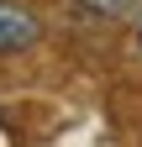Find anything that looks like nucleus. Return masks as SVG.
Returning a JSON list of instances; mask_svg holds the SVG:
<instances>
[{"label":"nucleus","instance_id":"3","mask_svg":"<svg viewBox=\"0 0 142 147\" xmlns=\"http://www.w3.org/2000/svg\"><path fill=\"white\" fill-rule=\"evenodd\" d=\"M137 42H142V21H137Z\"/></svg>","mask_w":142,"mask_h":147},{"label":"nucleus","instance_id":"2","mask_svg":"<svg viewBox=\"0 0 142 147\" xmlns=\"http://www.w3.org/2000/svg\"><path fill=\"white\" fill-rule=\"evenodd\" d=\"M79 5H90L95 16H126L132 5H142V0H79Z\"/></svg>","mask_w":142,"mask_h":147},{"label":"nucleus","instance_id":"1","mask_svg":"<svg viewBox=\"0 0 142 147\" xmlns=\"http://www.w3.org/2000/svg\"><path fill=\"white\" fill-rule=\"evenodd\" d=\"M42 42V21L37 11L16 5V0H0V58H11V53H26Z\"/></svg>","mask_w":142,"mask_h":147}]
</instances>
